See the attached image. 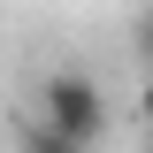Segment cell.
<instances>
[{"instance_id":"1","label":"cell","mask_w":153,"mask_h":153,"mask_svg":"<svg viewBox=\"0 0 153 153\" xmlns=\"http://www.w3.org/2000/svg\"><path fill=\"white\" fill-rule=\"evenodd\" d=\"M38 115H46L54 130L84 138V146H100V130H107V100H100V84H92L84 69H61V76H46V92H38Z\"/></svg>"},{"instance_id":"2","label":"cell","mask_w":153,"mask_h":153,"mask_svg":"<svg viewBox=\"0 0 153 153\" xmlns=\"http://www.w3.org/2000/svg\"><path fill=\"white\" fill-rule=\"evenodd\" d=\"M16 153H92V146H84V138H69V130H54L46 115H31V123L16 130Z\"/></svg>"},{"instance_id":"3","label":"cell","mask_w":153,"mask_h":153,"mask_svg":"<svg viewBox=\"0 0 153 153\" xmlns=\"http://www.w3.org/2000/svg\"><path fill=\"white\" fill-rule=\"evenodd\" d=\"M130 38H138V54L153 61V8H146V16H138V31H130Z\"/></svg>"},{"instance_id":"4","label":"cell","mask_w":153,"mask_h":153,"mask_svg":"<svg viewBox=\"0 0 153 153\" xmlns=\"http://www.w3.org/2000/svg\"><path fill=\"white\" fill-rule=\"evenodd\" d=\"M138 123H146V130H153V76H146V84H138Z\"/></svg>"},{"instance_id":"5","label":"cell","mask_w":153,"mask_h":153,"mask_svg":"<svg viewBox=\"0 0 153 153\" xmlns=\"http://www.w3.org/2000/svg\"><path fill=\"white\" fill-rule=\"evenodd\" d=\"M146 153H153V146H146Z\"/></svg>"}]
</instances>
